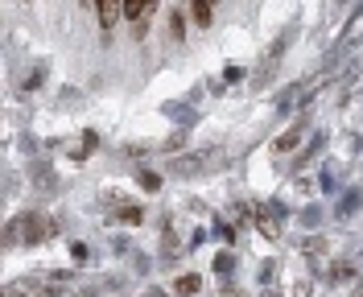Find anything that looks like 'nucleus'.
Here are the masks:
<instances>
[{"label": "nucleus", "mask_w": 363, "mask_h": 297, "mask_svg": "<svg viewBox=\"0 0 363 297\" xmlns=\"http://www.w3.org/2000/svg\"><path fill=\"white\" fill-rule=\"evenodd\" d=\"M153 9H157V0H124V17L136 29H145V17H153Z\"/></svg>", "instance_id": "nucleus-1"}, {"label": "nucleus", "mask_w": 363, "mask_h": 297, "mask_svg": "<svg viewBox=\"0 0 363 297\" xmlns=\"http://www.w3.org/2000/svg\"><path fill=\"white\" fill-rule=\"evenodd\" d=\"M95 9H99V21H104V29H112V25L124 17V0H95Z\"/></svg>", "instance_id": "nucleus-2"}, {"label": "nucleus", "mask_w": 363, "mask_h": 297, "mask_svg": "<svg viewBox=\"0 0 363 297\" xmlns=\"http://www.w3.org/2000/svg\"><path fill=\"white\" fill-rule=\"evenodd\" d=\"M297 145H301V124H297V128H289L285 137H277V140H272V149H277V153H294Z\"/></svg>", "instance_id": "nucleus-3"}, {"label": "nucleus", "mask_w": 363, "mask_h": 297, "mask_svg": "<svg viewBox=\"0 0 363 297\" xmlns=\"http://www.w3.org/2000/svg\"><path fill=\"white\" fill-rule=\"evenodd\" d=\"M199 285H203V276L186 273V276L178 281V293H182V297H194V293H199Z\"/></svg>", "instance_id": "nucleus-4"}, {"label": "nucleus", "mask_w": 363, "mask_h": 297, "mask_svg": "<svg viewBox=\"0 0 363 297\" xmlns=\"http://www.w3.org/2000/svg\"><path fill=\"white\" fill-rule=\"evenodd\" d=\"M194 21L203 25V29L215 21V17H211V0H194Z\"/></svg>", "instance_id": "nucleus-5"}, {"label": "nucleus", "mask_w": 363, "mask_h": 297, "mask_svg": "<svg viewBox=\"0 0 363 297\" xmlns=\"http://www.w3.org/2000/svg\"><path fill=\"white\" fill-rule=\"evenodd\" d=\"M272 215H277V211H264V215H260V231H264V235H277V231H281V223H277V219H272Z\"/></svg>", "instance_id": "nucleus-6"}, {"label": "nucleus", "mask_w": 363, "mask_h": 297, "mask_svg": "<svg viewBox=\"0 0 363 297\" xmlns=\"http://www.w3.org/2000/svg\"><path fill=\"white\" fill-rule=\"evenodd\" d=\"M231 264H235V256H231V252H219V256H215V273H219V276L231 273Z\"/></svg>", "instance_id": "nucleus-7"}, {"label": "nucleus", "mask_w": 363, "mask_h": 297, "mask_svg": "<svg viewBox=\"0 0 363 297\" xmlns=\"http://www.w3.org/2000/svg\"><path fill=\"white\" fill-rule=\"evenodd\" d=\"M174 169H178V174H194V169H203V161L199 157H182V161H174Z\"/></svg>", "instance_id": "nucleus-8"}, {"label": "nucleus", "mask_w": 363, "mask_h": 297, "mask_svg": "<svg viewBox=\"0 0 363 297\" xmlns=\"http://www.w3.org/2000/svg\"><path fill=\"white\" fill-rule=\"evenodd\" d=\"M140 186H145V190H161V178H157V174H149V169H145V174H140Z\"/></svg>", "instance_id": "nucleus-9"}, {"label": "nucleus", "mask_w": 363, "mask_h": 297, "mask_svg": "<svg viewBox=\"0 0 363 297\" xmlns=\"http://www.w3.org/2000/svg\"><path fill=\"white\" fill-rule=\"evenodd\" d=\"M145 297H169V293H161V289H149V293H145Z\"/></svg>", "instance_id": "nucleus-10"}]
</instances>
